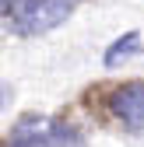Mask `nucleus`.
Wrapping results in <instances>:
<instances>
[{
    "mask_svg": "<svg viewBox=\"0 0 144 147\" xmlns=\"http://www.w3.org/2000/svg\"><path fill=\"white\" fill-rule=\"evenodd\" d=\"M81 0H0V14L18 35H42L63 25Z\"/></svg>",
    "mask_w": 144,
    "mask_h": 147,
    "instance_id": "1",
    "label": "nucleus"
},
{
    "mask_svg": "<svg viewBox=\"0 0 144 147\" xmlns=\"http://www.w3.org/2000/svg\"><path fill=\"white\" fill-rule=\"evenodd\" d=\"M11 147H84V137L60 119L28 116L11 130Z\"/></svg>",
    "mask_w": 144,
    "mask_h": 147,
    "instance_id": "2",
    "label": "nucleus"
},
{
    "mask_svg": "<svg viewBox=\"0 0 144 147\" xmlns=\"http://www.w3.org/2000/svg\"><path fill=\"white\" fill-rule=\"evenodd\" d=\"M109 112L134 133H144V81L120 84L109 95Z\"/></svg>",
    "mask_w": 144,
    "mask_h": 147,
    "instance_id": "3",
    "label": "nucleus"
},
{
    "mask_svg": "<svg viewBox=\"0 0 144 147\" xmlns=\"http://www.w3.org/2000/svg\"><path fill=\"white\" fill-rule=\"evenodd\" d=\"M144 49V42H141V35L137 32H127V35H120V39L105 49V67H116V63H123V60H130V56H137V53Z\"/></svg>",
    "mask_w": 144,
    "mask_h": 147,
    "instance_id": "4",
    "label": "nucleus"
},
{
    "mask_svg": "<svg viewBox=\"0 0 144 147\" xmlns=\"http://www.w3.org/2000/svg\"><path fill=\"white\" fill-rule=\"evenodd\" d=\"M0 105H4V95H0Z\"/></svg>",
    "mask_w": 144,
    "mask_h": 147,
    "instance_id": "5",
    "label": "nucleus"
}]
</instances>
